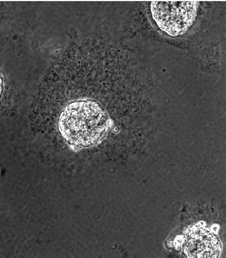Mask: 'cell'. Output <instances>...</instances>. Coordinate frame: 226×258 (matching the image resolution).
<instances>
[{"mask_svg":"<svg viewBox=\"0 0 226 258\" xmlns=\"http://www.w3.org/2000/svg\"><path fill=\"white\" fill-rule=\"evenodd\" d=\"M198 7V2H153L150 11L159 28L176 37L185 34L191 28Z\"/></svg>","mask_w":226,"mask_h":258,"instance_id":"7a4b0ae2","label":"cell"},{"mask_svg":"<svg viewBox=\"0 0 226 258\" xmlns=\"http://www.w3.org/2000/svg\"><path fill=\"white\" fill-rule=\"evenodd\" d=\"M182 248L190 258H217L221 251L217 236L208 228L200 225L188 231Z\"/></svg>","mask_w":226,"mask_h":258,"instance_id":"3957f363","label":"cell"},{"mask_svg":"<svg viewBox=\"0 0 226 258\" xmlns=\"http://www.w3.org/2000/svg\"><path fill=\"white\" fill-rule=\"evenodd\" d=\"M3 82L2 79L1 78V77H0V99H1V96H2V93H3Z\"/></svg>","mask_w":226,"mask_h":258,"instance_id":"277c9868","label":"cell"},{"mask_svg":"<svg viewBox=\"0 0 226 258\" xmlns=\"http://www.w3.org/2000/svg\"><path fill=\"white\" fill-rule=\"evenodd\" d=\"M112 121L102 106L94 100L72 102L62 110L58 129L73 151L96 146L107 135Z\"/></svg>","mask_w":226,"mask_h":258,"instance_id":"6da1fadb","label":"cell"}]
</instances>
